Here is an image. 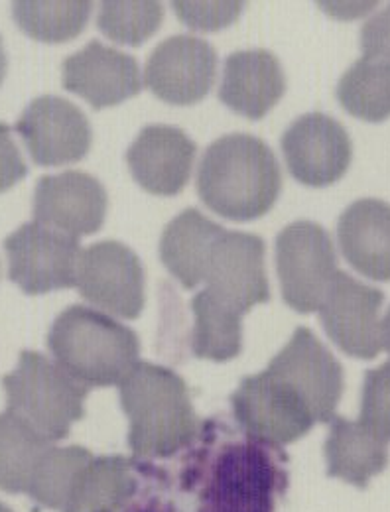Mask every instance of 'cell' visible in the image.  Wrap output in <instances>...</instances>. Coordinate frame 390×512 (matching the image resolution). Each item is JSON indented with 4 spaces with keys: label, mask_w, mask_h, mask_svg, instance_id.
<instances>
[{
    "label": "cell",
    "mask_w": 390,
    "mask_h": 512,
    "mask_svg": "<svg viewBox=\"0 0 390 512\" xmlns=\"http://www.w3.org/2000/svg\"><path fill=\"white\" fill-rule=\"evenodd\" d=\"M282 190L272 148L251 134L217 138L197 170V193L217 215L247 223L268 213Z\"/></svg>",
    "instance_id": "1"
},
{
    "label": "cell",
    "mask_w": 390,
    "mask_h": 512,
    "mask_svg": "<svg viewBox=\"0 0 390 512\" xmlns=\"http://www.w3.org/2000/svg\"><path fill=\"white\" fill-rule=\"evenodd\" d=\"M129 446L138 457H172L199 434L188 384L174 371L138 363L121 383Z\"/></svg>",
    "instance_id": "2"
},
{
    "label": "cell",
    "mask_w": 390,
    "mask_h": 512,
    "mask_svg": "<svg viewBox=\"0 0 390 512\" xmlns=\"http://www.w3.org/2000/svg\"><path fill=\"white\" fill-rule=\"evenodd\" d=\"M48 349L87 388L123 383L140 357V341L130 327L85 306H71L56 318Z\"/></svg>",
    "instance_id": "3"
},
{
    "label": "cell",
    "mask_w": 390,
    "mask_h": 512,
    "mask_svg": "<svg viewBox=\"0 0 390 512\" xmlns=\"http://www.w3.org/2000/svg\"><path fill=\"white\" fill-rule=\"evenodd\" d=\"M8 412L22 418L40 436L60 442L85 414L87 386L62 365L36 351H22L16 369L2 379Z\"/></svg>",
    "instance_id": "4"
},
{
    "label": "cell",
    "mask_w": 390,
    "mask_h": 512,
    "mask_svg": "<svg viewBox=\"0 0 390 512\" xmlns=\"http://www.w3.org/2000/svg\"><path fill=\"white\" fill-rule=\"evenodd\" d=\"M272 449L276 448L251 436L217 449L209 465L201 512H272L276 481H284Z\"/></svg>",
    "instance_id": "5"
},
{
    "label": "cell",
    "mask_w": 390,
    "mask_h": 512,
    "mask_svg": "<svg viewBox=\"0 0 390 512\" xmlns=\"http://www.w3.org/2000/svg\"><path fill=\"white\" fill-rule=\"evenodd\" d=\"M274 251L284 302L298 314L316 312L337 274L329 233L318 223L296 221L278 233Z\"/></svg>",
    "instance_id": "6"
},
{
    "label": "cell",
    "mask_w": 390,
    "mask_h": 512,
    "mask_svg": "<svg viewBox=\"0 0 390 512\" xmlns=\"http://www.w3.org/2000/svg\"><path fill=\"white\" fill-rule=\"evenodd\" d=\"M199 276L205 290L241 314L270 300L264 241L257 235L219 227L203 253Z\"/></svg>",
    "instance_id": "7"
},
{
    "label": "cell",
    "mask_w": 390,
    "mask_h": 512,
    "mask_svg": "<svg viewBox=\"0 0 390 512\" xmlns=\"http://www.w3.org/2000/svg\"><path fill=\"white\" fill-rule=\"evenodd\" d=\"M231 404L245 434L274 448L304 438L316 424L298 392L268 369L243 379L231 396Z\"/></svg>",
    "instance_id": "8"
},
{
    "label": "cell",
    "mask_w": 390,
    "mask_h": 512,
    "mask_svg": "<svg viewBox=\"0 0 390 512\" xmlns=\"http://www.w3.org/2000/svg\"><path fill=\"white\" fill-rule=\"evenodd\" d=\"M8 278L28 296L75 286L79 241L36 221L24 223L4 241Z\"/></svg>",
    "instance_id": "9"
},
{
    "label": "cell",
    "mask_w": 390,
    "mask_h": 512,
    "mask_svg": "<svg viewBox=\"0 0 390 512\" xmlns=\"http://www.w3.org/2000/svg\"><path fill=\"white\" fill-rule=\"evenodd\" d=\"M75 286L89 304L123 320L144 308V270L138 256L117 241L95 243L77 262Z\"/></svg>",
    "instance_id": "10"
},
{
    "label": "cell",
    "mask_w": 390,
    "mask_h": 512,
    "mask_svg": "<svg viewBox=\"0 0 390 512\" xmlns=\"http://www.w3.org/2000/svg\"><path fill=\"white\" fill-rule=\"evenodd\" d=\"M383 302L385 294L379 288L337 270L320 306L327 337L351 357L375 359L383 349Z\"/></svg>",
    "instance_id": "11"
},
{
    "label": "cell",
    "mask_w": 390,
    "mask_h": 512,
    "mask_svg": "<svg viewBox=\"0 0 390 512\" xmlns=\"http://www.w3.org/2000/svg\"><path fill=\"white\" fill-rule=\"evenodd\" d=\"M268 371L298 392L316 422L329 424L343 394V369L308 327H298Z\"/></svg>",
    "instance_id": "12"
},
{
    "label": "cell",
    "mask_w": 390,
    "mask_h": 512,
    "mask_svg": "<svg viewBox=\"0 0 390 512\" xmlns=\"http://www.w3.org/2000/svg\"><path fill=\"white\" fill-rule=\"evenodd\" d=\"M280 144L290 176L310 188H327L339 182L353 158L345 127L322 113L296 119L282 134Z\"/></svg>",
    "instance_id": "13"
},
{
    "label": "cell",
    "mask_w": 390,
    "mask_h": 512,
    "mask_svg": "<svg viewBox=\"0 0 390 512\" xmlns=\"http://www.w3.org/2000/svg\"><path fill=\"white\" fill-rule=\"evenodd\" d=\"M32 160L38 166H67L87 156L93 128L73 103L56 95L34 99L16 123Z\"/></svg>",
    "instance_id": "14"
},
{
    "label": "cell",
    "mask_w": 390,
    "mask_h": 512,
    "mask_svg": "<svg viewBox=\"0 0 390 512\" xmlns=\"http://www.w3.org/2000/svg\"><path fill=\"white\" fill-rule=\"evenodd\" d=\"M107 207L109 197L103 184L85 172L69 170L58 176H42L36 184V223L77 241L103 227Z\"/></svg>",
    "instance_id": "15"
},
{
    "label": "cell",
    "mask_w": 390,
    "mask_h": 512,
    "mask_svg": "<svg viewBox=\"0 0 390 512\" xmlns=\"http://www.w3.org/2000/svg\"><path fill=\"white\" fill-rule=\"evenodd\" d=\"M217 54L194 36H172L156 46L146 64V87L164 103L195 105L215 81Z\"/></svg>",
    "instance_id": "16"
},
{
    "label": "cell",
    "mask_w": 390,
    "mask_h": 512,
    "mask_svg": "<svg viewBox=\"0 0 390 512\" xmlns=\"http://www.w3.org/2000/svg\"><path fill=\"white\" fill-rule=\"evenodd\" d=\"M62 81L69 93L85 99L93 109L115 107L142 89L136 60L95 40L65 60Z\"/></svg>",
    "instance_id": "17"
},
{
    "label": "cell",
    "mask_w": 390,
    "mask_h": 512,
    "mask_svg": "<svg viewBox=\"0 0 390 512\" xmlns=\"http://www.w3.org/2000/svg\"><path fill=\"white\" fill-rule=\"evenodd\" d=\"M194 158V140L184 130L168 125L142 128L127 152L130 174L138 186L164 197L186 188Z\"/></svg>",
    "instance_id": "18"
},
{
    "label": "cell",
    "mask_w": 390,
    "mask_h": 512,
    "mask_svg": "<svg viewBox=\"0 0 390 512\" xmlns=\"http://www.w3.org/2000/svg\"><path fill=\"white\" fill-rule=\"evenodd\" d=\"M286 77L268 50L235 52L225 60L219 99L233 113L260 121L284 97Z\"/></svg>",
    "instance_id": "19"
},
{
    "label": "cell",
    "mask_w": 390,
    "mask_h": 512,
    "mask_svg": "<svg viewBox=\"0 0 390 512\" xmlns=\"http://www.w3.org/2000/svg\"><path fill=\"white\" fill-rule=\"evenodd\" d=\"M337 241L345 260L359 274L390 280V205L381 199L351 203L337 221Z\"/></svg>",
    "instance_id": "20"
},
{
    "label": "cell",
    "mask_w": 390,
    "mask_h": 512,
    "mask_svg": "<svg viewBox=\"0 0 390 512\" xmlns=\"http://www.w3.org/2000/svg\"><path fill=\"white\" fill-rule=\"evenodd\" d=\"M325 440L327 475L343 479L359 489L383 473L389 465V442L373 434L361 422L335 416Z\"/></svg>",
    "instance_id": "21"
},
{
    "label": "cell",
    "mask_w": 390,
    "mask_h": 512,
    "mask_svg": "<svg viewBox=\"0 0 390 512\" xmlns=\"http://www.w3.org/2000/svg\"><path fill=\"white\" fill-rule=\"evenodd\" d=\"M136 463L127 457H95L81 473L64 512H121L136 493Z\"/></svg>",
    "instance_id": "22"
},
{
    "label": "cell",
    "mask_w": 390,
    "mask_h": 512,
    "mask_svg": "<svg viewBox=\"0 0 390 512\" xmlns=\"http://www.w3.org/2000/svg\"><path fill=\"white\" fill-rule=\"evenodd\" d=\"M221 225L209 221L197 209H186L174 217L162 233L160 258L170 274L188 290L201 284V258Z\"/></svg>",
    "instance_id": "23"
},
{
    "label": "cell",
    "mask_w": 390,
    "mask_h": 512,
    "mask_svg": "<svg viewBox=\"0 0 390 512\" xmlns=\"http://www.w3.org/2000/svg\"><path fill=\"white\" fill-rule=\"evenodd\" d=\"M195 316L192 349L195 357L215 363L231 361L243 347V314L215 298L209 290L197 292L192 300Z\"/></svg>",
    "instance_id": "24"
},
{
    "label": "cell",
    "mask_w": 390,
    "mask_h": 512,
    "mask_svg": "<svg viewBox=\"0 0 390 512\" xmlns=\"http://www.w3.org/2000/svg\"><path fill=\"white\" fill-rule=\"evenodd\" d=\"M52 442L12 412L0 414V491L26 493L34 469Z\"/></svg>",
    "instance_id": "25"
},
{
    "label": "cell",
    "mask_w": 390,
    "mask_h": 512,
    "mask_svg": "<svg viewBox=\"0 0 390 512\" xmlns=\"http://www.w3.org/2000/svg\"><path fill=\"white\" fill-rule=\"evenodd\" d=\"M341 107L355 119L383 123L390 119V64L361 58L337 85Z\"/></svg>",
    "instance_id": "26"
},
{
    "label": "cell",
    "mask_w": 390,
    "mask_h": 512,
    "mask_svg": "<svg viewBox=\"0 0 390 512\" xmlns=\"http://www.w3.org/2000/svg\"><path fill=\"white\" fill-rule=\"evenodd\" d=\"M91 8L93 4L85 0H24L14 2L12 18L26 36L46 44H62L85 30Z\"/></svg>",
    "instance_id": "27"
},
{
    "label": "cell",
    "mask_w": 390,
    "mask_h": 512,
    "mask_svg": "<svg viewBox=\"0 0 390 512\" xmlns=\"http://www.w3.org/2000/svg\"><path fill=\"white\" fill-rule=\"evenodd\" d=\"M93 459L89 449L79 446L48 449L38 461L26 493L40 507L64 512L83 469Z\"/></svg>",
    "instance_id": "28"
},
{
    "label": "cell",
    "mask_w": 390,
    "mask_h": 512,
    "mask_svg": "<svg viewBox=\"0 0 390 512\" xmlns=\"http://www.w3.org/2000/svg\"><path fill=\"white\" fill-rule=\"evenodd\" d=\"M164 18L160 2L152 0H107L97 18L99 30L117 44L140 46L158 32Z\"/></svg>",
    "instance_id": "29"
},
{
    "label": "cell",
    "mask_w": 390,
    "mask_h": 512,
    "mask_svg": "<svg viewBox=\"0 0 390 512\" xmlns=\"http://www.w3.org/2000/svg\"><path fill=\"white\" fill-rule=\"evenodd\" d=\"M359 422L390 442V363L365 373Z\"/></svg>",
    "instance_id": "30"
},
{
    "label": "cell",
    "mask_w": 390,
    "mask_h": 512,
    "mask_svg": "<svg viewBox=\"0 0 390 512\" xmlns=\"http://www.w3.org/2000/svg\"><path fill=\"white\" fill-rule=\"evenodd\" d=\"M180 20L199 32H215L235 24L245 8L243 2H174Z\"/></svg>",
    "instance_id": "31"
},
{
    "label": "cell",
    "mask_w": 390,
    "mask_h": 512,
    "mask_svg": "<svg viewBox=\"0 0 390 512\" xmlns=\"http://www.w3.org/2000/svg\"><path fill=\"white\" fill-rule=\"evenodd\" d=\"M361 50L369 60L390 64V6L365 22Z\"/></svg>",
    "instance_id": "32"
},
{
    "label": "cell",
    "mask_w": 390,
    "mask_h": 512,
    "mask_svg": "<svg viewBox=\"0 0 390 512\" xmlns=\"http://www.w3.org/2000/svg\"><path fill=\"white\" fill-rule=\"evenodd\" d=\"M28 166L12 140L10 127L0 123V193L16 186L22 178H26Z\"/></svg>",
    "instance_id": "33"
},
{
    "label": "cell",
    "mask_w": 390,
    "mask_h": 512,
    "mask_svg": "<svg viewBox=\"0 0 390 512\" xmlns=\"http://www.w3.org/2000/svg\"><path fill=\"white\" fill-rule=\"evenodd\" d=\"M381 335H383V345H385V349L390 353V308L387 318H385L383 325H381Z\"/></svg>",
    "instance_id": "34"
},
{
    "label": "cell",
    "mask_w": 390,
    "mask_h": 512,
    "mask_svg": "<svg viewBox=\"0 0 390 512\" xmlns=\"http://www.w3.org/2000/svg\"><path fill=\"white\" fill-rule=\"evenodd\" d=\"M6 67H8V60H6V52H4V46H2V38H0V85L4 81Z\"/></svg>",
    "instance_id": "35"
},
{
    "label": "cell",
    "mask_w": 390,
    "mask_h": 512,
    "mask_svg": "<svg viewBox=\"0 0 390 512\" xmlns=\"http://www.w3.org/2000/svg\"><path fill=\"white\" fill-rule=\"evenodd\" d=\"M132 512H170L166 511L164 507H160V505H150V507H144V509H138V511Z\"/></svg>",
    "instance_id": "36"
},
{
    "label": "cell",
    "mask_w": 390,
    "mask_h": 512,
    "mask_svg": "<svg viewBox=\"0 0 390 512\" xmlns=\"http://www.w3.org/2000/svg\"><path fill=\"white\" fill-rule=\"evenodd\" d=\"M0 512H12V511H10V509H8V507H6V505H2V503H0Z\"/></svg>",
    "instance_id": "37"
}]
</instances>
